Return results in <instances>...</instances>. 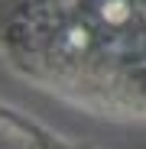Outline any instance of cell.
Segmentation results:
<instances>
[{
  "label": "cell",
  "instance_id": "1",
  "mask_svg": "<svg viewBox=\"0 0 146 149\" xmlns=\"http://www.w3.org/2000/svg\"><path fill=\"white\" fill-rule=\"evenodd\" d=\"M0 62L59 101L146 120V0H0Z\"/></svg>",
  "mask_w": 146,
  "mask_h": 149
}]
</instances>
